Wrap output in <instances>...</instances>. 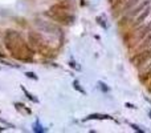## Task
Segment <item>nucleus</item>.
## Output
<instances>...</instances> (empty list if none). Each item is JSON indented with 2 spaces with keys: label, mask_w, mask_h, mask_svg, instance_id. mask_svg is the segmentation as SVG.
I'll list each match as a JSON object with an SVG mask.
<instances>
[{
  "label": "nucleus",
  "mask_w": 151,
  "mask_h": 133,
  "mask_svg": "<svg viewBox=\"0 0 151 133\" xmlns=\"http://www.w3.org/2000/svg\"><path fill=\"white\" fill-rule=\"evenodd\" d=\"M4 45L11 56L23 63L32 61L34 51L29 47L28 41L16 31H8L4 36Z\"/></svg>",
  "instance_id": "nucleus-1"
},
{
  "label": "nucleus",
  "mask_w": 151,
  "mask_h": 133,
  "mask_svg": "<svg viewBox=\"0 0 151 133\" xmlns=\"http://www.w3.org/2000/svg\"><path fill=\"white\" fill-rule=\"evenodd\" d=\"M47 16H49L51 19H53L57 23H61L64 25H69L74 21V16H73L69 11H48Z\"/></svg>",
  "instance_id": "nucleus-2"
},
{
  "label": "nucleus",
  "mask_w": 151,
  "mask_h": 133,
  "mask_svg": "<svg viewBox=\"0 0 151 133\" xmlns=\"http://www.w3.org/2000/svg\"><path fill=\"white\" fill-rule=\"evenodd\" d=\"M27 41L33 51H38L40 53L48 47V44L45 43V39L42 37V35L37 33V32H29Z\"/></svg>",
  "instance_id": "nucleus-3"
},
{
  "label": "nucleus",
  "mask_w": 151,
  "mask_h": 133,
  "mask_svg": "<svg viewBox=\"0 0 151 133\" xmlns=\"http://www.w3.org/2000/svg\"><path fill=\"white\" fill-rule=\"evenodd\" d=\"M151 57V48H146L144 51H142L141 53H137L135 57L133 59V63L137 66H141L142 64H144L148 59Z\"/></svg>",
  "instance_id": "nucleus-4"
},
{
  "label": "nucleus",
  "mask_w": 151,
  "mask_h": 133,
  "mask_svg": "<svg viewBox=\"0 0 151 133\" xmlns=\"http://www.w3.org/2000/svg\"><path fill=\"white\" fill-rule=\"evenodd\" d=\"M73 7V4L70 0H60L59 3L53 4L49 11H70Z\"/></svg>",
  "instance_id": "nucleus-5"
},
{
  "label": "nucleus",
  "mask_w": 151,
  "mask_h": 133,
  "mask_svg": "<svg viewBox=\"0 0 151 133\" xmlns=\"http://www.w3.org/2000/svg\"><path fill=\"white\" fill-rule=\"evenodd\" d=\"M148 15H150V7H147L143 12H141L139 15H137V19H135V21H134V25H141L142 23L146 20V18H147Z\"/></svg>",
  "instance_id": "nucleus-6"
},
{
  "label": "nucleus",
  "mask_w": 151,
  "mask_h": 133,
  "mask_svg": "<svg viewBox=\"0 0 151 133\" xmlns=\"http://www.w3.org/2000/svg\"><path fill=\"white\" fill-rule=\"evenodd\" d=\"M146 5H148V1H147V0H146V1H143V3H141L139 5H137V7L133 8V10H131L130 12H129V16H130V18H134V16L139 15V14L142 12V10H143V8L146 7Z\"/></svg>",
  "instance_id": "nucleus-7"
},
{
  "label": "nucleus",
  "mask_w": 151,
  "mask_h": 133,
  "mask_svg": "<svg viewBox=\"0 0 151 133\" xmlns=\"http://www.w3.org/2000/svg\"><path fill=\"white\" fill-rule=\"evenodd\" d=\"M85 120H113V117L109 115H101V113H93L89 115Z\"/></svg>",
  "instance_id": "nucleus-8"
},
{
  "label": "nucleus",
  "mask_w": 151,
  "mask_h": 133,
  "mask_svg": "<svg viewBox=\"0 0 151 133\" xmlns=\"http://www.w3.org/2000/svg\"><path fill=\"white\" fill-rule=\"evenodd\" d=\"M21 91H23V92H24V95L25 96H27V97L28 98H29V100H31V101H33V102H38V100H37V97H34V96L33 95H31V93H29V92H28L27 91V89H25V87H24V85H21Z\"/></svg>",
  "instance_id": "nucleus-9"
},
{
  "label": "nucleus",
  "mask_w": 151,
  "mask_h": 133,
  "mask_svg": "<svg viewBox=\"0 0 151 133\" xmlns=\"http://www.w3.org/2000/svg\"><path fill=\"white\" fill-rule=\"evenodd\" d=\"M138 1H139V0H129V1H126V4L123 5V11L131 10V8H133V5H135Z\"/></svg>",
  "instance_id": "nucleus-10"
},
{
  "label": "nucleus",
  "mask_w": 151,
  "mask_h": 133,
  "mask_svg": "<svg viewBox=\"0 0 151 133\" xmlns=\"http://www.w3.org/2000/svg\"><path fill=\"white\" fill-rule=\"evenodd\" d=\"M73 87H74V89L76 91H78L80 93H82V95H86V92H85V89H84L81 85H80V83L77 80H74L73 81Z\"/></svg>",
  "instance_id": "nucleus-11"
},
{
  "label": "nucleus",
  "mask_w": 151,
  "mask_h": 133,
  "mask_svg": "<svg viewBox=\"0 0 151 133\" xmlns=\"http://www.w3.org/2000/svg\"><path fill=\"white\" fill-rule=\"evenodd\" d=\"M15 107H16V109H19V111H24L25 113H28V115H31V109H28V108H25L23 104H20V102H15Z\"/></svg>",
  "instance_id": "nucleus-12"
},
{
  "label": "nucleus",
  "mask_w": 151,
  "mask_h": 133,
  "mask_svg": "<svg viewBox=\"0 0 151 133\" xmlns=\"http://www.w3.org/2000/svg\"><path fill=\"white\" fill-rule=\"evenodd\" d=\"M25 76L29 77V79H32V80H36V81L38 80V77L36 76V75H34L33 72H25Z\"/></svg>",
  "instance_id": "nucleus-13"
},
{
  "label": "nucleus",
  "mask_w": 151,
  "mask_h": 133,
  "mask_svg": "<svg viewBox=\"0 0 151 133\" xmlns=\"http://www.w3.org/2000/svg\"><path fill=\"white\" fill-rule=\"evenodd\" d=\"M33 130L34 132H45V129H41V126L38 125V124H34L33 125Z\"/></svg>",
  "instance_id": "nucleus-14"
},
{
  "label": "nucleus",
  "mask_w": 151,
  "mask_h": 133,
  "mask_svg": "<svg viewBox=\"0 0 151 133\" xmlns=\"http://www.w3.org/2000/svg\"><path fill=\"white\" fill-rule=\"evenodd\" d=\"M98 85H100V88L102 89L103 92H107V91H109V88L106 87V84H103L102 81H100V83H98Z\"/></svg>",
  "instance_id": "nucleus-15"
},
{
  "label": "nucleus",
  "mask_w": 151,
  "mask_h": 133,
  "mask_svg": "<svg viewBox=\"0 0 151 133\" xmlns=\"http://www.w3.org/2000/svg\"><path fill=\"white\" fill-rule=\"evenodd\" d=\"M97 21H98V23H100V24L102 25L103 28H107V25H106V23H105V21H102V18H100V16H98V18H97Z\"/></svg>",
  "instance_id": "nucleus-16"
},
{
  "label": "nucleus",
  "mask_w": 151,
  "mask_h": 133,
  "mask_svg": "<svg viewBox=\"0 0 151 133\" xmlns=\"http://www.w3.org/2000/svg\"><path fill=\"white\" fill-rule=\"evenodd\" d=\"M131 128H133V129H134V130H137V132H143V130H142V129H139V126H137V125H134V124H131Z\"/></svg>",
  "instance_id": "nucleus-17"
},
{
  "label": "nucleus",
  "mask_w": 151,
  "mask_h": 133,
  "mask_svg": "<svg viewBox=\"0 0 151 133\" xmlns=\"http://www.w3.org/2000/svg\"><path fill=\"white\" fill-rule=\"evenodd\" d=\"M125 105H126L127 108H130V109H134V108H135L134 105H133V104H129V102H126V104H125Z\"/></svg>",
  "instance_id": "nucleus-18"
},
{
  "label": "nucleus",
  "mask_w": 151,
  "mask_h": 133,
  "mask_svg": "<svg viewBox=\"0 0 151 133\" xmlns=\"http://www.w3.org/2000/svg\"><path fill=\"white\" fill-rule=\"evenodd\" d=\"M150 69H151V63L148 64V66H147V71H150Z\"/></svg>",
  "instance_id": "nucleus-19"
},
{
  "label": "nucleus",
  "mask_w": 151,
  "mask_h": 133,
  "mask_svg": "<svg viewBox=\"0 0 151 133\" xmlns=\"http://www.w3.org/2000/svg\"><path fill=\"white\" fill-rule=\"evenodd\" d=\"M148 91L151 92V81H150V85H148Z\"/></svg>",
  "instance_id": "nucleus-20"
},
{
  "label": "nucleus",
  "mask_w": 151,
  "mask_h": 133,
  "mask_svg": "<svg viewBox=\"0 0 151 133\" xmlns=\"http://www.w3.org/2000/svg\"><path fill=\"white\" fill-rule=\"evenodd\" d=\"M122 1H125V0H118V3H122Z\"/></svg>",
  "instance_id": "nucleus-21"
},
{
  "label": "nucleus",
  "mask_w": 151,
  "mask_h": 133,
  "mask_svg": "<svg viewBox=\"0 0 151 133\" xmlns=\"http://www.w3.org/2000/svg\"><path fill=\"white\" fill-rule=\"evenodd\" d=\"M1 130H3V129H1V128H0V132H1Z\"/></svg>",
  "instance_id": "nucleus-22"
},
{
  "label": "nucleus",
  "mask_w": 151,
  "mask_h": 133,
  "mask_svg": "<svg viewBox=\"0 0 151 133\" xmlns=\"http://www.w3.org/2000/svg\"><path fill=\"white\" fill-rule=\"evenodd\" d=\"M148 115H150V116H151V112H150V113H148Z\"/></svg>",
  "instance_id": "nucleus-23"
}]
</instances>
